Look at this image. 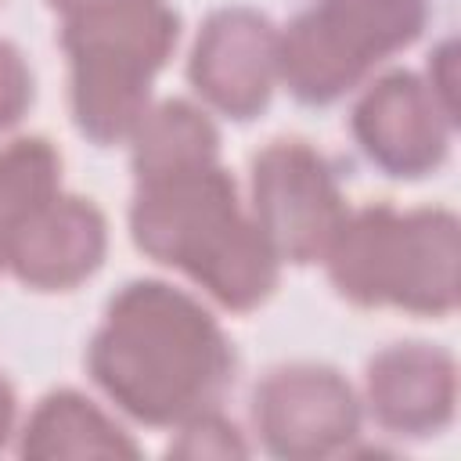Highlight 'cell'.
<instances>
[{
  "label": "cell",
  "mask_w": 461,
  "mask_h": 461,
  "mask_svg": "<svg viewBox=\"0 0 461 461\" xmlns=\"http://www.w3.org/2000/svg\"><path fill=\"white\" fill-rule=\"evenodd\" d=\"M94 385L133 421L176 429L216 411L234 385L238 353L191 292L137 277L115 288L86 346Z\"/></svg>",
  "instance_id": "1"
},
{
  "label": "cell",
  "mask_w": 461,
  "mask_h": 461,
  "mask_svg": "<svg viewBox=\"0 0 461 461\" xmlns=\"http://www.w3.org/2000/svg\"><path fill=\"white\" fill-rule=\"evenodd\" d=\"M130 238L148 259L180 270L230 313L263 306L281 281V259L220 158L133 180Z\"/></svg>",
  "instance_id": "2"
},
{
  "label": "cell",
  "mask_w": 461,
  "mask_h": 461,
  "mask_svg": "<svg viewBox=\"0 0 461 461\" xmlns=\"http://www.w3.org/2000/svg\"><path fill=\"white\" fill-rule=\"evenodd\" d=\"M339 299L414 317H447L461 295V223L443 205L396 209L371 202L346 212L324 259Z\"/></svg>",
  "instance_id": "3"
},
{
  "label": "cell",
  "mask_w": 461,
  "mask_h": 461,
  "mask_svg": "<svg viewBox=\"0 0 461 461\" xmlns=\"http://www.w3.org/2000/svg\"><path fill=\"white\" fill-rule=\"evenodd\" d=\"M176 43L180 14L166 0H122L61 18L68 108L79 137L97 148L130 140Z\"/></svg>",
  "instance_id": "4"
},
{
  "label": "cell",
  "mask_w": 461,
  "mask_h": 461,
  "mask_svg": "<svg viewBox=\"0 0 461 461\" xmlns=\"http://www.w3.org/2000/svg\"><path fill=\"white\" fill-rule=\"evenodd\" d=\"M425 22L429 0H313L277 29V83L299 104H335L407 50Z\"/></svg>",
  "instance_id": "5"
},
{
  "label": "cell",
  "mask_w": 461,
  "mask_h": 461,
  "mask_svg": "<svg viewBox=\"0 0 461 461\" xmlns=\"http://www.w3.org/2000/svg\"><path fill=\"white\" fill-rule=\"evenodd\" d=\"M249 212L281 263H321L346 220L335 166L306 140L281 137L252 155Z\"/></svg>",
  "instance_id": "6"
},
{
  "label": "cell",
  "mask_w": 461,
  "mask_h": 461,
  "mask_svg": "<svg viewBox=\"0 0 461 461\" xmlns=\"http://www.w3.org/2000/svg\"><path fill=\"white\" fill-rule=\"evenodd\" d=\"M360 396L328 364H281L252 393V421L267 454L281 461H321L360 436Z\"/></svg>",
  "instance_id": "7"
},
{
  "label": "cell",
  "mask_w": 461,
  "mask_h": 461,
  "mask_svg": "<svg viewBox=\"0 0 461 461\" xmlns=\"http://www.w3.org/2000/svg\"><path fill=\"white\" fill-rule=\"evenodd\" d=\"M454 126L457 108L411 68H389L371 79L349 112V130L364 158L393 180L436 173L447 162Z\"/></svg>",
  "instance_id": "8"
},
{
  "label": "cell",
  "mask_w": 461,
  "mask_h": 461,
  "mask_svg": "<svg viewBox=\"0 0 461 461\" xmlns=\"http://www.w3.org/2000/svg\"><path fill=\"white\" fill-rule=\"evenodd\" d=\"M187 79L212 112L234 122L263 115L277 86V25L245 4L209 11L187 54Z\"/></svg>",
  "instance_id": "9"
},
{
  "label": "cell",
  "mask_w": 461,
  "mask_h": 461,
  "mask_svg": "<svg viewBox=\"0 0 461 461\" xmlns=\"http://www.w3.org/2000/svg\"><path fill=\"white\" fill-rule=\"evenodd\" d=\"M364 403L378 429L429 439L450 429L457 411V360L432 342H393L364 367Z\"/></svg>",
  "instance_id": "10"
},
{
  "label": "cell",
  "mask_w": 461,
  "mask_h": 461,
  "mask_svg": "<svg viewBox=\"0 0 461 461\" xmlns=\"http://www.w3.org/2000/svg\"><path fill=\"white\" fill-rule=\"evenodd\" d=\"M104 252V212L90 198L65 191L4 234L7 270L32 292H72L101 270Z\"/></svg>",
  "instance_id": "11"
},
{
  "label": "cell",
  "mask_w": 461,
  "mask_h": 461,
  "mask_svg": "<svg viewBox=\"0 0 461 461\" xmlns=\"http://www.w3.org/2000/svg\"><path fill=\"white\" fill-rule=\"evenodd\" d=\"M18 457H140L137 439L79 389L40 396L18 432Z\"/></svg>",
  "instance_id": "12"
},
{
  "label": "cell",
  "mask_w": 461,
  "mask_h": 461,
  "mask_svg": "<svg viewBox=\"0 0 461 461\" xmlns=\"http://www.w3.org/2000/svg\"><path fill=\"white\" fill-rule=\"evenodd\" d=\"M220 158V130L205 108L184 97H166L144 112L130 133V169L133 180H151L187 166Z\"/></svg>",
  "instance_id": "13"
},
{
  "label": "cell",
  "mask_w": 461,
  "mask_h": 461,
  "mask_svg": "<svg viewBox=\"0 0 461 461\" xmlns=\"http://www.w3.org/2000/svg\"><path fill=\"white\" fill-rule=\"evenodd\" d=\"M61 194V151L40 137L25 133L0 148V238Z\"/></svg>",
  "instance_id": "14"
},
{
  "label": "cell",
  "mask_w": 461,
  "mask_h": 461,
  "mask_svg": "<svg viewBox=\"0 0 461 461\" xmlns=\"http://www.w3.org/2000/svg\"><path fill=\"white\" fill-rule=\"evenodd\" d=\"M176 439L169 443V454L176 457H245L249 454V443L241 439L238 425L227 421L216 411H205V414H194L191 421L176 425Z\"/></svg>",
  "instance_id": "15"
},
{
  "label": "cell",
  "mask_w": 461,
  "mask_h": 461,
  "mask_svg": "<svg viewBox=\"0 0 461 461\" xmlns=\"http://www.w3.org/2000/svg\"><path fill=\"white\" fill-rule=\"evenodd\" d=\"M32 97H36V79L25 54L11 40H0V133L25 119Z\"/></svg>",
  "instance_id": "16"
},
{
  "label": "cell",
  "mask_w": 461,
  "mask_h": 461,
  "mask_svg": "<svg viewBox=\"0 0 461 461\" xmlns=\"http://www.w3.org/2000/svg\"><path fill=\"white\" fill-rule=\"evenodd\" d=\"M14 418H18V396H14L11 382L0 375V450L14 436Z\"/></svg>",
  "instance_id": "17"
},
{
  "label": "cell",
  "mask_w": 461,
  "mask_h": 461,
  "mask_svg": "<svg viewBox=\"0 0 461 461\" xmlns=\"http://www.w3.org/2000/svg\"><path fill=\"white\" fill-rule=\"evenodd\" d=\"M104 4H122V0H47V7L58 11L61 18L79 14V11H90V7H104Z\"/></svg>",
  "instance_id": "18"
},
{
  "label": "cell",
  "mask_w": 461,
  "mask_h": 461,
  "mask_svg": "<svg viewBox=\"0 0 461 461\" xmlns=\"http://www.w3.org/2000/svg\"><path fill=\"white\" fill-rule=\"evenodd\" d=\"M7 267V256H4V238H0V270Z\"/></svg>",
  "instance_id": "19"
}]
</instances>
